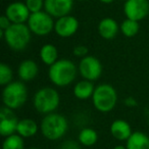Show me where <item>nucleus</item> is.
<instances>
[{"instance_id": "obj_1", "label": "nucleus", "mask_w": 149, "mask_h": 149, "mask_svg": "<svg viewBox=\"0 0 149 149\" xmlns=\"http://www.w3.org/2000/svg\"><path fill=\"white\" fill-rule=\"evenodd\" d=\"M77 66L70 59H58L49 66L48 77L57 87H65L72 84L77 76Z\"/></svg>"}, {"instance_id": "obj_2", "label": "nucleus", "mask_w": 149, "mask_h": 149, "mask_svg": "<svg viewBox=\"0 0 149 149\" xmlns=\"http://www.w3.org/2000/svg\"><path fill=\"white\" fill-rule=\"evenodd\" d=\"M68 129L66 118L59 113H48L41 122V132L46 139L55 141L62 138Z\"/></svg>"}, {"instance_id": "obj_3", "label": "nucleus", "mask_w": 149, "mask_h": 149, "mask_svg": "<svg viewBox=\"0 0 149 149\" xmlns=\"http://www.w3.org/2000/svg\"><path fill=\"white\" fill-rule=\"evenodd\" d=\"M31 30L25 24H13L4 31L3 39L9 48L15 51L25 49L31 40Z\"/></svg>"}, {"instance_id": "obj_4", "label": "nucleus", "mask_w": 149, "mask_h": 149, "mask_svg": "<svg viewBox=\"0 0 149 149\" xmlns=\"http://www.w3.org/2000/svg\"><path fill=\"white\" fill-rule=\"evenodd\" d=\"M93 105L100 112H109L116 107L118 93L109 84H101L95 87L92 95Z\"/></svg>"}, {"instance_id": "obj_5", "label": "nucleus", "mask_w": 149, "mask_h": 149, "mask_svg": "<svg viewBox=\"0 0 149 149\" xmlns=\"http://www.w3.org/2000/svg\"><path fill=\"white\" fill-rule=\"evenodd\" d=\"M28 98V89L24 83L19 81H13L8 85L4 86L2 91L3 105L17 109L26 103Z\"/></svg>"}, {"instance_id": "obj_6", "label": "nucleus", "mask_w": 149, "mask_h": 149, "mask_svg": "<svg viewBox=\"0 0 149 149\" xmlns=\"http://www.w3.org/2000/svg\"><path fill=\"white\" fill-rule=\"evenodd\" d=\"M60 97L55 89L44 87L39 89L34 96V106L40 113H52L59 105Z\"/></svg>"}, {"instance_id": "obj_7", "label": "nucleus", "mask_w": 149, "mask_h": 149, "mask_svg": "<svg viewBox=\"0 0 149 149\" xmlns=\"http://www.w3.org/2000/svg\"><path fill=\"white\" fill-rule=\"evenodd\" d=\"M54 24L52 17L46 11L31 13L28 19V27L37 36H47L50 34L54 30Z\"/></svg>"}, {"instance_id": "obj_8", "label": "nucleus", "mask_w": 149, "mask_h": 149, "mask_svg": "<svg viewBox=\"0 0 149 149\" xmlns=\"http://www.w3.org/2000/svg\"><path fill=\"white\" fill-rule=\"evenodd\" d=\"M81 76L84 80L88 81H96L100 78L102 74V64L98 58L93 55H87L81 58L79 66H78Z\"/></svg>"}, {"instance_id": "obj_9", "label": "nucleus", "mask_w": 149, "mask_h": 149, "mask_svg": "<svg viewBox=\"0 0 149 149\" xmlns=\"http://www.w3.org/2000/svg\"><path fill=\"white\" fill-rule=\"evenodd\" d=\"M124 13L127 19L140 22L149 13L148 0H126L124 4Z\"/></svg>"}, {"instance_id": "obj_10", "label": "nucleus", "mask_w": 149, "mask_h": 149, "mask_svg": "<svg viewBox=\"0 0 149 149\" xmlns=\"http://www.w3.org/2000/svg\"><path fill=\"white\" fill-rule=\"evenodd\" d=\"M19 120L13 112V109L3 105L0 108V135L8 137L15 134Z\"/></svg>"}, {"instance_id": "obj_11", "label": "nucleus", "mask_w": 149, "mask_h": 149, "mask_svg": "<svg viewBox=\"0 0 149 149\" xmlns=\"http://www.w3.org/2000/svg\"><path fill=\"white\" fill-rule=\"evenodd\" d=\"M79 29V21L72 15H65L56 19L54 31L59 37L70 38L77 33Z\"/></svg>"}, {"instance_id": "obj_12", "label": "nucleus", "mask_w": 149, "mask_h": 149, "mask_svg": "<svg viewBox=\"0 0 149 149\" xmlns=\"http://www.w3.org/2000/svg\"><path fill=\"white\" fill-rule=\"evenodd\" d=\"M74 5V0H44V8L52 17L68 15Z\"/></svg>"}, {"instance_id": "obj_13", "label": "nucleus", "mask_w": 149, "mask_h": 149, "mask_svg": "<svg viewBox=\"0 0 149 149\" xmlns=\"http://www.w3.org/2000/svg\"><path fill=\"white\" fill-rule=\"evenodd\" d=\"M5 15L13 24H25L29 19L31 13L26 3L15 1V2L10 3L6 7Z\"/></svg>"}, {"instance_id": "obj_14", "label": "nucleus", "mask_w": 149, "mask_h": 149, "mask_svg": "<svg viewBox=\"0 0 149 149\" xmlns=\"http://www.w3.org/2000/svg\"><path fill=\"white\" fill-rule=\"evenodd\" d=\"M110 134L118 141H127L133 134L130 124L124 120H116L110 125Z\"/></svg>"}, {"instance_id": "obj_15", "label": "nucleus", "mask_w": 149, "mask_h": 149, "mask_svg": "<svg viewBox=\"0 0 149 149\" xmlns=\"http://www.w3.org/2000/svg\"><path fill=\"white\" fill-rule=\"evenodd\" d=\"M120 26L111 17H104L100 21L98 25V33L103 39H113L118 35Z\"/></svg>"}, {"instance_id": "obj_16", "label": "nucleus", "mask_w": 149, "mask_h": 149, "mask_svg": "<svg viewBox=\"0 0 149 149\" xmlns=\"http://www.w3.org/2000/svg\"><path fill=\"white\" fill-rule=\"evenodd\" d=\"M38 72H39L38 64L31 59H26L22 61L17 70L19 79L24 82L32 81L33 79H35L37 77Z\"/></svg>"}, {"instance_id": "obj_17", "label": "nucleus", "mask_w": 149, "mask_h": 149, "mask_svg": "<svg viewBox=\"0 0 149 149\" xmlns=\"http://www.w3.org/2000/svg\"><path fill=\"white\" fill-rule=\"evenodd\" d=\"M126 142L127 149H149V137L143 132H133Z\"/></svg>"}, {"instance_id": "obj_18", "label": "nucleus", "mask_w": 149, "mask_h": 149, "mask_svg": "<svg viewBox=\"0 0 149 149\" xmlns=\"http://www.w3.org/2000/svg\"><path fill=\"white\" fill-rule=\"evenodd\" d=\"M95 87L93 86L91 81L83 80V81L78 82L74 87V95L76 98L80 100H86L88 98L92 97L94 93Z\"/></svg>"}, {"instance_id": "obj_19", "label": "nucleus", "mask_w": 149, "mask_h": 149, "mask_svg": "<svg viewBox=\"0 0 149 149\" xmlns=\"http://www.w3.org/2000/svg\"><path fill=\"white\" fill-rule=\"evenodd\" d=\"M38 129L39 128L35 120L31 118H24L19 122L17 134H19L23 138H30L37 134Z\"/></svg>"}, {"instance_id": "obj_20", "label": "nucleus", "mask_w": 149, "mask_h": 149, "mask_svg": "<svg viewBox=\"0 0 149 149\" xmlns=\"http://www.w3.org/2000/svg\"><path fill=\"white\" fill-rule=\"evenodd\" d=\"M40 57L45 64L49 66L52 65L58 60L57 48L52 44H45L42 46L41 50H40Z\"/></svg>"}, {"instance_id": "obj_21", "label": "nucleus", "mask_w": 149, "mask_h": 149, "mask_svg": "<svg viewBox=\"0 0 149 149\" xmlns=\"http://www.w3.org/2000/svg\"><path fill=\"white\" fill-rule=\"evenodd\" d=\"M78 140L84 146H93L98 141V134L94 129L92 128H85L81 130L78 136Z\"/></svg>"}, {"instance_id": "obj_22", "label": "nucleus", "mask_w": 149, "mask_h": 149, "mask_svg": "<svg viewBox=\"0 0 149 149\" xmlns=\"http://www.w3.org/2000/svg\"><path fill=\"white\" fill-rule=\"evenodd\" d=\"M139 30H140V26H139V22L134 21V19H126L122 24H120V31L126 37L132 38L138 34Z\"/></svg>"}, {"instance_id": "obj_23", "label": "nucleus", "mask_w": 149, "mask_h": 149, "mask_svg": "<svg viewBox=\"0 0 149 149\" xmlns=\"http://www.w3.org/2000/svg\"><path fill=\"white\" fill-rule=\"evenodd\" d=\"M2 149H25V142L23 137L19 136V134L5 137L2 144Z\"/></svg>"}, {"instance_id": "obj_24", "label": "nucleus", "mask_w": 149, "mask_h": 149, "mask_svg": "<svg viewBox=\"0 0 149 149\" xmlns=\"http://www.w3.org/2000/svg\"><path fill=\"white\" fill-rule=\"evenodd\" d=\"M13 72L10 66L6 63H0V85L6 86L13 82Z\"/></svg>"}, {"instance_id": "obj_25", "label": "nucleus", "mask_w": 149, "mask_h": 149, "mask_svg": "<svg viewBox=\"0 0 149 149\" xmlns=\"http://www.w3.org/2000/svg\"><path fill=\"white\" fill-rule=\"evenodd\" d=\"M25 3L31 13L42 11V8L44 7V0H26Z\"/></svg>"}, {"instance_id": "obj_26", "label": "nucleus", "mask_w": 149, "mask_h": 149, "mask_svg": "<svg viewBox=\"0 0 149 149\" xmlns=\"http://www.w3.org/2000/svg\"><path fill=\"white\" fill-rule=\"evenodd\" d=\"M72 53H74V56H77V57L83 58L85 56H87L88 48L84 45H78L72 49Z\"/></svg>"}, {"instance_id": "obj_27", "label": "nucleus", "mask_w": 149, "mask_h": 149, "mask_svg": "<svg viewBox=\"0 0 149 149\" xmlns=\"http://www.w3.org/2000/svg\"><path fill=\"white\" fill-rule=\"evenodd\" d=\"M60 149H81L80 145L77 142H74L72 140H68L62 142V144L60 145Z\"/></svg>"}, {"instance_id": "obj_28", "label": "nucleus", "mask_w": 149, "mask_h": 149, "mask_svg": "<svg viewBox=\"0 0 149 149\" xmlns=\"http://www.w3.org/2000/svg\"><path fill=\"white\" fill-rule=\"evenodd\" d=\"M11 25H13V23L9 21V19L5 15L0 17V30L5 31V30L8 29Z\"/></svg>"}, {"instance_id": "obj_29", "label": "nucleus", "mask_w": 149, "mask_h": 149, "mask_svg": "<svg viewBox=\"0 0 149 149\" xmlns=\"http://www.w3.org/2000/svg\"><path fill=\"white\" fill-rule=\"evenodd\" d=\"M125 104L128 107H136L138 105V102L136 101V99L134 97H127L125 99Z\"/></svg>"}, {"instance_id": "obj_30", "label": "nucleus", "mask_w": 149, "mask_h": 149, "mask_svg": "<svg viewBox=\"0 0 149 149\" xmlns=\"http://www.w3.org/2000/svg\"><path fill=\"white\" fill-rule=\"evenodd\" d=\"M100 2L104 3V4H110V3H112L114 1V0H99Z\"/></svg>"}, {"instance_id": "obj_31", "label": "nucleus", "mask_w": 149, "mask_h": 149, "mask_svg": "<svg viewBox=\"0 0 149 149\" xmlns=\"http://www.w3.org/2000/svg\"><path fill=\"white\" fill-rule=\"evenodd\" d=\"M113 149H127V147L124 146V145H116V146H114Z\"/></svg>"}, {"instance_id": "obj_32", "label": "nucleus", "mask_w": 149, "mask_h": 149, "mask_svg": "<svg viewBox=\"0 0 149 149\" xmlns=\"http://www.w3.org/2000/svg\"><path fill=\"white\" fill-rule=\"evenodd\" d=\"M77 1H88V0H77Z\"/></svg>"}, {"instance_id": "obj_33", "label": "nucleus", "mask_w": 149, "mask_h": 149, "mask_svg": "<svg viewBox=\"0 0 149 149\" xmlns=\"http://www.w3.org/2000/svg\"><path fill=\"white\" fill-rule=\"evenodd\" d=\"M30 149H39V148H36V147H34V148H30Z\"/></svg>"}]
</instances>
